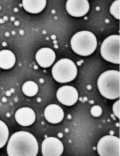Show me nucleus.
<instances>
[{"label": "nucleus", "instance_id": "1", "mask_svg": "<svg viewBox=\"0 0 120 156\" xmlns=\"http://www.w3.org/2000/svg\"><path fill=\"white\" fill-rule=\"evenodd\" d=\"M39 145L36 138L27 131L16 132L11 137L7 147L10 156H36Z\"/></svg>", "mask_w": 120, "mask_h": 156}, {"label": "nucleus", "instance_id": "2", "mask_svg": "<svg viewBox=\"0 0 120 156\" xmlns=\"http://www.w3.org/2000/svg\"><path fill=\"white\" fill-rule=\"evenodd\" d=\"M120 72L115 70H109L103 73L99 76L97 82L101 94L109 99L120 97Z\"/></svg>", "mask_w": 120, "mask_h": 156}, {"label": "nucleus", "instance_id": "3", "mask_svg": "<svg viewBox=\"0 0 120 156\" xmlns=\"http://www.w3.org/2000/svg\"><path fill=\"white\" fill-rule=\"evenodd\" d=\"M97 45L95 35L87 31L75 34L71 40V46L74 51L82 56H88L92 54Z\"/></svg>", "mask_w": 120, "mask_h": 156}, {"label": "nucleus", "instance_id": "4", "mask_svg": "<svg viewBox=\"0 0 120 156\" xmlns=\"http://www.w3.org/2000/svg\"><path fill=\"white\" fill-rule=\"evenodd\" d=\"M53 76L57 82L66 83L75 79L77 69L74 63L68 59H61L52 68Z\"/></svg>", "mask_w": 120, "mask_h": 156}, {"label": "nucleus", "instance_id": "5", "mask_svg": "<svg viewBox=\"0 0 120 156\" xmlns=\"http://www.w3.org/2000/svg\"><path fill=\"white\" fill-rule=\"evenodd\" d=\"M120 39L119 35H113L104 41L101 46V53L106 61L113 63L120 64Z\"/></svg>", "mask_w": 120, "mask_h": 156}, {"label": "nucleus", "instance_id": "6", "mask_svg": "<svg viewBox=\"0 0 120 156\" xmlns=\"http://www.w3.org/2000/svg\"><path fill=\"white\" fill-rule=\"evenodd\" d=\"M97 150L101 156H120V139L111 135L105 136L99 140Z\"/></svg>", "mask_w": 120, "mask_h": 156}, {"label": "nucleus", "instance_id": "7", "mask_svg": "<svg viewBox=\"0 0 120 156\" xmlns=\"http://www.w3.org/2000/svg\"><path fill=\"white\" fill-rule=\"evenodd\" d=\"M63 151V145L61 141L57 138L47 137L43 142L42 152L43 156H60Z\"/></svg>", "mask_w": 120, "mask_h": 156}, {"label": "nucleus", "instance_id": "8", "mask_svg": "<svg viewBox=\"0 0 120 156\" xmlns=\"http://www.w3.org/2000/svg\"><path fill=\"white\" fill-rule=\"evenodd\" d=\"M78 93L76 89L70 86L62 87L57 92L58 100L66 106H71L75 104L78 100Z\"/></svg>", "mask_w": 120, "mask_h": 156}, {"label": "nucleus", "instance_id": "9", "mask_svg": "<svg viewBox=\"0 0 120 156\" xmlns=\"http://www.w3.org/2000/svg\"><path fill=\"white\" fill-rule=\"evenodd\" d=\"M66 7L68 13L76 17L84 16L90 9L87 0H68Z\"/></svg>", "mask_w": 120, "mask_h": 156}, {"label": "nucleus", "instance_id": "10", "mask_svg": "<svg viewBox=\"0 0 120 156\" xmlns=\"http://www.w3.org/2000/svg\"><path fill=\"white\" fill-rule=\"evenodd\" d=\"M15 119L21 126H27L34 123L36 119V115L32 108H22L18 109L16 112Z\"/></svg>", "mask_w": 120, "mask_h": 156}, {"label": "nucleus", "instance_id": "11", "mask_svg": "<svg viewBox=\"0 0 120 156\" xmlns=\"http://www.w3.org/2000/svg\"><path fill=\"white\" fill-rule=\"evenodd\" d=\"M36 59L40 66L43 68H47L50 67L54 62L55 54L50 48H42L37 52Z\"/></svg>", "mask_w": 120, "mask_h": 156}, {"label": "nucleus", "instance_id": "12", "mask_svg": "<svg viewBox=\"0 0 120 156\" xmlns=\"http://www.w3.org/2000/svg\"><path fill=\"white\" fill-rule=\"evenodd\" d=\"M44 116L47 121L52 124L60 123L64 117L62 108L56 105H50L44 110Z\"/></svg>", "mask_w": 120, "mask_h": 156}, {"label": "nucleus", "instance_id": "13", "mask_svg": "<svg viewBox=\"0 0 120 156\" xmlns=\"http://www.w3.org/2000/svg\"><path fill=\"white\" fill-rule=\"evenodd\" d=\"M46 5V0H22V5L25 10L32 13L41 12Z\"/></svg>", "mask_w": 120, "mask_h": 156}, {"label": "nucleus", "instance_id": "14", "mask_svg": "<svg viewBox=\"0 0 120 156\" xmlns=\"http://www.w3.org/2000/svg\"><path fill=\"white\" fill-rule=\"evenodd\" d=\"M16 62V57L14 54L9 50H3L0 51V68L9 69L14 66Z\"/></svg>", "mask_w": 120, "mask_h": 156}, {"label": "nucleus", "instance_id": "15", "mask_svg": "<svg viewBox=\"0 0 120 156\" xmlns=\"http://www.w3.org/2000/svg\"><path fill=\"white\" fill-rule=\"evenodd\" d=\"M22 92L24 94L29 97L35 95L39 91L37 84L33 81H28L22 86Z\"/></svg>", "mask_w": 120, "mask_h": 156}, {"label": "nucleus", "instance_id": "16", "mask_svg": "<svg viewBox=\"0 0 120 156\" xmlns=\"http://www.w3.org/2000/svg\"><path fill=\"white\" fill-rule=\"evenodd\" d=\"M9 136L8 126L4 122L0 120V148L3 147L7 143Z\"/></svg>", "mask_w": 120, "mask_h": 156}, {"label": "nucleus", "instance_id": "17", "mask_svg": "<svg viewBox=\"0 0 120 156\" xmlns=\"http://www.w3.org/2000/svg\"><path fill=\"white\" fill-rule=\"evenodd\" d=\"M111 14L117 20H120V0H116L111 6L110 9Z\"/></svg>", "mask_w": 120, "mask_h": 156}, {"label": "nucleus", "instance_id": "18", "mask_svg": "<svg viewBox=\"0 0 120 156\" xmlns=\"http://www.w3.org/2000/svg\"><path fill=\"white\" fill-rule=\"evenodd\" d=\"M91 111L93 116L94 117H99L102 114L101 108L99 106L95 105L92 107Z\"/></svg>", "mask_w": 120, "mask_h": 156}, {"label": "nucleus", "instance_id": "19", "mask_svg": "<svg viewBox=\"0 0 120 156\" xmlns=\"http://www.w3.org/2000/svg\"><path fill=\"white\" fill-rule=\"evenodd\" d=\"M114 114L118 118L120 119V100L116 101L113 106Z\"/></svg>", "mask_w": 120, "mask_h": 156}, {"label": "nucleus", "instance_id": "20", "mask_svg": "<svg viewBox=\"0 0 120 156\" xmlns=\"http://www.w3.org/2000/svg\"><path fill=\"white\" fill-rule=\"evenodd\" d=\"M6 95H7V96H9L11 95L10 92V91H7V93H6Z\"/></svg>", "mask_w": 120, "mask_h": 156}, {"label": "nucleus", "instance_id": "21", "mask_svg": "<svg viewBox=\"0 0 120 156\" xmlns=\"http://www.w3.org/2000/svg\"><path fill=\"white\" fill-rule=\"evenodd\" d=\"M6 101H7V99H6L5 98H2V101H3V102H6Z\"/></svg>", "mask_w": 120, "mask_h": 156}, {"label": "nucleus", "instance_id": "22", "mask_svg": "<svg viewBox=\"0 0 120 156\" xmlns=\"http://www.w3.org/2000/svg\"><path fill=\"white\" fill-rule=\"evenodd\" d=\"M4 22V20L2 19H0V23H3Z\"/></svg>", "mask_w": 120, "mask_h": 156}, {"label": "nucleus", "instance_id": "23", "mask_svg": "<svg viewBox=\"0 0 120 156\" xmlns=\"http://www.w3.org/2000/svg\"><path fill=\"white\" fill-rule=\"evenodd\" d=\"M2 45H3V46H6V45H7V44H6V43L5 42L3 43V44H2Z\"/></svg>", "mask_w": 120, "mask_h": 156}, {"label": "nucleus", "instance_id": "24", "mask_svg": "<svg viewBox=\"0 0 120 156\" xmlns=\"http://www.w3.org/2000/svg\"><path fill=\"white\" fill-rule=\"evenodd\" d=\"M5 35H6V36H9V33H6L5 34Z\"/></svg>", "mask_w": 120, "mask_h": 156}, {"label": "nucleus", "instance_id": "25", "mask_svg": "<svg viewBox=\"0 0 120 156\" xmlns=\"http://www.w3.org/2000/svg\"><path fill=\"white\" fill-rule=\"evenodd\" d=\"M4 20H8V18L7 17H5L4 18Z\"/></svg>", "mask_w": 120, "mask_h": 156}, {"label": "nucleus", "instance_id": "26", "mask_svg": "<svg viewBox=\"0 0 120 156\" xmlns=\"http://www.w3.org/2000/svg\"><path fill=\"white\" fill-rule=\"evenodd\" d=\"M7 116L8 117H9L10 116V114H9V113H8V114H7Z\"/></svg>", "mask_w": 120, "mask_h": 156}, {"label": "nucleus", "instance_id": "27", "mask_svg": "<svg viewBox=\"0 0 120 156\" xmlns=\"http://www.w3.org/2000/svg\"><path fill=\"white\" fill-rule=\"evenodd\" d=\"M0 9H1V7H0Z\"/></svg>", "mask_w": 120, "mask_h": 156}]
</instances>
